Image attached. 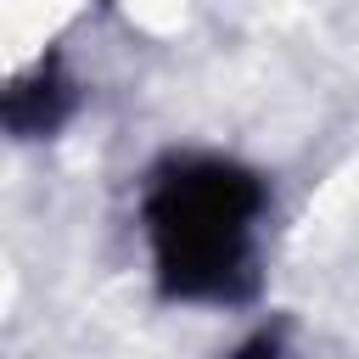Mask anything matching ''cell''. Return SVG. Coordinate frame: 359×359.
Returning a JSON list of instances; mask_svg holds the SVG:
<instances>
[{"label":"cell","instance_id":"7a4b0ae2","mask_svg":"<svg viewBox=\"0 0 359 359\" xmlns=\"http://www.w3.org/2000/svg\"><path fill=\"white\" fill-rule=\"evenodd\" d=\"M39 90H45V101H39V129H50L56 118H62V101H67V90L50 79V73H39ZM28 101H34V84H17L11 95H6V118H11V129H34V118H28Z\"/></svg>","mask_w":359,"mask_h":359},{"label":"cell","instance_id":"6da1fadb","mask_svg":"<svg viewBox=\"0 0 359 359\" xmlns=\"http://www.w3.org/2000/svg\"><path fill=\"white\" fill-rule=\"evenodd\" d=\"M264 185L230 163H174L146 196V236L168 292L230 297L247 275Z\"/></svg>","mask_w":359,"mask_h":359}]
</instances>
